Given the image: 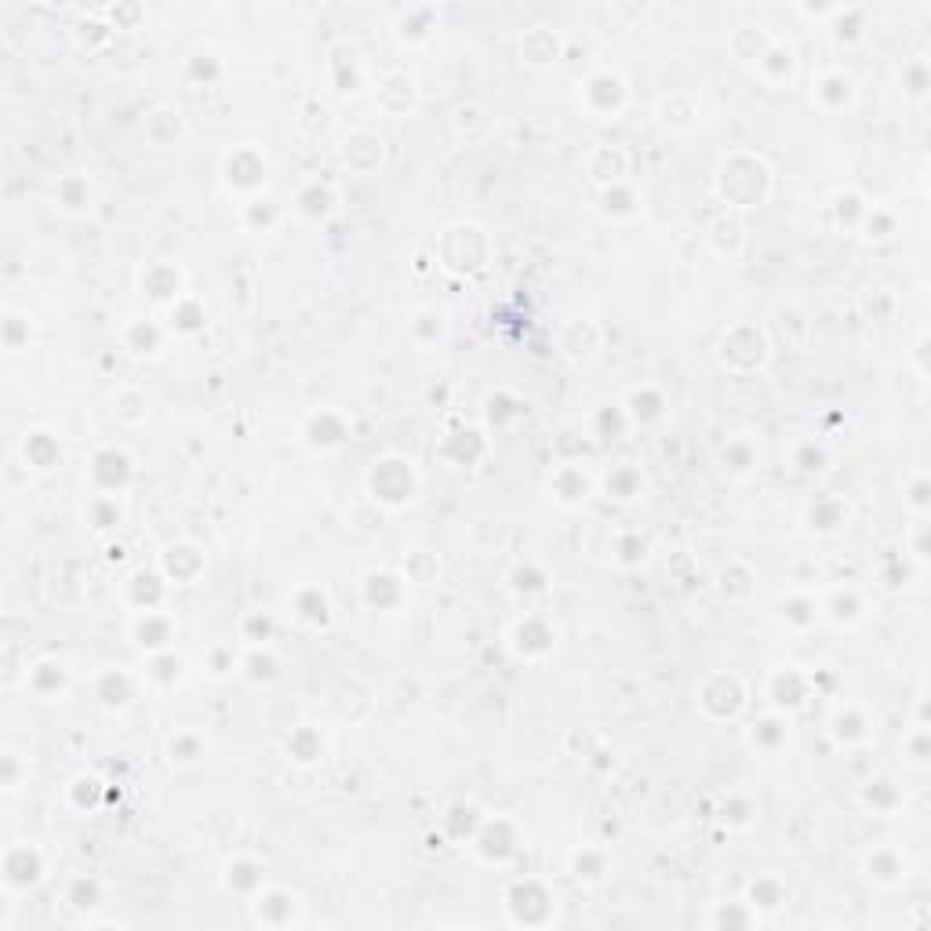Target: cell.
<instances>
[{"mask_svg":"<svg viewBox=\"0 0 931 931\" xmlns=\"http://www.w3.org/2000/svg\"><path fill=\"white\" fill-rule=\"evenodd\" d=\"M771 186V171L761 157H750V153H739L731 157L728 164L717 175V190L731 208H750V204H761L768 197Z\"/></svg>","mask_w":931,"mask_h":931,"instance_id":"obj_1","label":"cell"},{"mask_svg":"<svg viewBox=\"0 0 931 931\" xmlns=\"http://www.w3.org/2000/svg\"><path fill=\"white\" fill-rule=\"evenodd\" d=\"M368 491H371V499L382 502V506H390V510L408 506V502L419 495V470H415V462L401 459V455H382V459H375L368 470Z\"/></svg>","mask_w":931,"mask_h":931,"instance_id":"obj_2","label":"cell"},{"mask_svg":"<svg viewBox=\"0 0 931 931\" xmlns=\"http://www.w3.org/2000/svg\"><path fill=\"white\" fill-rule=\"evenodd\" d=\"M626 99H630V88L615 70H593L579 84V102L593 117H615L626 106Z\"/></svg>","mask_w":931,"mask_h":931,"instance_id":"obj_3","label":"cell"},{"mask_svg":"<svg viewBox=\"0 0 931 931\" xmlns=\"http://www.w3.org/2000/svg\"><path fill=\"white\" fill-rule=\"evenodd\" d=\"M91 484L99 495H121L131 481V459L117 448H102L95 459H91Z\"/></svg>","mask_w":931,"mask_h":931,"instance_id":"obj_4","label":"cell"},{"mask_svg":"<svg viewBox=\"0 0 931 931\" xmlns=\"http://www.w3.org/2000/svg\"><path fill=\"white\" fill-rule=\"evenodd\" d=\"M222 175H226V186L237 193H255L266 182V157L255 150H237L226 157L222 164Z\"/></svg>","mask_w":931,"mask_h":931,"instance_id":"obj_5","label":"cell"},{"mask_svg":"<svg viewBox=\"0 0 931 931\" xmlns=\"http://www.w3.org/2000/svg\"><path fill=\"white\" fill-rule=\"evenodd\" d=\"M171 630L175 626H171V619L164 611H135V619H131V641L139 644L142 651H150V655L168 651Z\"/></svg>","mask_w":931,"mask_h":931,"instance_id":"obj_6","label":"cell"},{"mask_svg":"<svg viewBox=\"0 0 931 931\" xmlns=\"http://www.w3.org/2000/svg\"><path fill=\"white\" fill-rule=\"evenodd\" d=\"M44 862L37 855V848L30 844H15L4 855V888H30V884L41 881Z\"/></svg>","mask_w":931,"mask_h":931,"instance_id":"obj_7","label":"cell"},{"mask_svg":"<svg viewBox=\"0 0 931 931\" xmlns=\"http://www.w3.org/2000/svg\"><path fill=\"white\" fill-rule=\"evenodd\" d=\"M550 491H553V499L561 502L564 510H575V506H582V502L590 499V477L582 473L579 462H561V466H557V473H553Z\"/></svg>","mask_w":931,"mask_h":931,"instance_id":"obj_8","label":"cell"},{"mask_svg":"<svg viewBox=\"0 0 931 931\" xmlns=\"http://www.w3.org/2000/svg\"><path fill=\"white\" fill-rule=\"evenodd\" d=\"M808 691H811L808 677H801L797 670H775L768 681V699L779 713L804 706V702H808Z\"/></svg>","mask_w":931,"mask_h":931,"instance_id":"obj_9","label":"cell"},{"mask_svg":"<svg viewBox=\"0 0 931 931\" xmlns=\"http://www.w3.org/2000/svg\"><path fill=\"white\" fill-rule=\"evenodd\" d=\"M539 615H528V619H521L517 622V630H513V641H510V648L521 655V659H542V655H550L553 651V644H557V633L550 630V626H542V633H535L539 630Z\"/></svg>","mask_w":931,"mask_h":931,"instance_id":"obj_10","label":"cell"},{"mask_svg":"<svg viewBox=\"0 0 931 931\" xmlns=\"http://www.w3.org/2000/svg\"><path fill=\"white\" fill-rule=\"evenodd\" d=\"M204 571V553L197 550V546H186V542H179V546H171L168 553H164V564H161V575L171 582V586H190L197 575Z\"/></svg>","mask_w":931,"mask_h":931,"instance_id":"obj_11","label":"cell"},{"mask_svg":"<svg viewBox=\"0 0 931 931\" xmlns=\"http://www.w3.org/2000/svg\"><path fill=\"white\" fill-rule=\"evenodd\" d=\"M666 397H662L655 386H641V390H630L626 393V404H622V411H626V419L633 422V426H648V422H659L662 415H666Z\"/></svg>","mask_w":931,"mask_h":931,"instance_id":"obj_12","label":"cell"},{"mask_svg":"<svg viewBox=\"0 0 931 931\" xmlns=\"http://www.w3.org/2000/svg\"><path fill=\"white\" fill-rule=\"evenodd\" d=\"M717 459H721L724 473H731V477H750L753 470H761V448L750 437H731Z\"/></svg>","mask_w":931,"mask_h":931,"instance_id":"obj_13","label":"cell"},{"mask_svg":"<svg viewBox=\"0 0 931 931\" xmlns=\"http://www.w3.org/2000/svg\"><path fill=\"white\" fill-rule=\"evenodd\" d=\"M811 99L819 102L822 110H841V106H848V102L855 99V84H851L848 73L826 70L819 81H815V88H811Z\"/></svg>","mask_w":931,"mask_h":931,"instance_id":"obj_14","label":"cell"},{"mask_svg":"<svg viewBox=\"0 0 931 931\" xmlns=\"http://www.w3.org/2000/svg\"><path fill=\"white\" fill-rule=\"evenodd\" d=\"M808 528L811 531H837L848 524V502L837 499V495H815V499L808 502Z\"/></svg>","mask_w":931,"mask_h":931,"instance_id":"obj_15","label":"cell"},{"mask_svg":"<svg viewBox=\"0 0 931 931\" xmlns=\"http://www.w3.org/2000/svg\"><path fill=\"white\" fill-rule=\"evenodd\" d=\"M22 459L33 470H51L62 459V448L48 430H26V437H22Z\"/></svg>","mask_w":931,"mask_h":931,"instance_id":"obj_16","label":"cell"},{"mask_svg":"<svg viewBox=\"0 0 931 931\" xmlns=\"http://www.w3.org/2000/svg\"><path fill=\"white\" fill-rule=\"evenodd\" d=\"M604 491H608V499L615 502H633L641 499L644 491V473L633 466V462H619V466H611L608 477H604Z\"/></svg>","mask_w":931,"mask_h":931,"instance_id":"obj_17","label":"cell"},{"mask_svg":"<svg viewBox=\"0 0 931 931\" xmlns=\"http://www.w3.org/2000/svg\"><path fill=\"white\" fill-rule=\"evenodd\" d=\"M66 684H70V673L62 670L59 662L44 659L26 673V688H30L33 695H41V699H59L62 691H66Z\"/></svg>","mask_w":931,"mask_h":931,"instance_id":"obj_18","label":"cell"},{"mask_svg":"<svg viewBox=\"0 0 931 931\" xmlns=\"http://www.w3.org/2000/svg\"><path fill=\"white\" fill-rule=\"evenodd\" d=\"M742 702H746V691H742L739 677H731L728 691H721V695H713L710 688L699 691V706L710 713L713 721H728V717H735V713L742 710Z\"/></svg>","mask_w":931,"mask_h":931,"instance_id":"obj_19","label":"cell"},{"mask_svg":"<svg viewBox=\"0 0 931 931\" xmlns=\"http://www.w3.org/2000/svg\"><path fill=\"white\" fill-rule=\"evenodd\" d=\"M521 55L531 66H550V62H557V55H561V41H557L546 26H535V30H528L521 37Z\"/></svg>","mask_w":931,"mask_h":931,"instance_id":"obj_20","label":"cell"},{"mask_svg":"<svg viewBox=\"0 0 931 931\" xmlns=\"http://www.w3.org/2000/svg\"><path fill=\"white\" fill-rule=\"evenodd\" d=\"M401 579H393V575H386V571H371L368 579H364V601L371 604V608L379 611H390L401 604Z\"/></svg>","mask_w":931,"mask_h":931,"instance_id":"obj_21","label":"cell"},{"mask_svg":"<svg viewBox=\"0 0 931 931\" xmlns=\"http://www.w3.org/2000/svg\"><path fill=\"white\" fill-rule=\"evenodd\" d=\"M753 66H757V70H761L771 84H779V81H786V77H790V73H793V66H797V59H793V48H790V44L771 41V44H768V51H764V55H761V59H757V62H753Z\"/></svg>","mask_w":931,"mask_h":931,"instance_id":"obj_22","label":"cell"},{"mask_svg":"<svg viewBox=\"0 0 931 931\" xmlns=\"http://www.w3.org/2000/svg\"><path fill=\"white\" fill-rule=\"evenodd\" d=\"M55 204H59L62 211H70V215L91 208V182L84 179V175H66V179L55 186Z\"/></svg>","mask_w":931,"mask_h":931,"instance_id":"obj_23","label":"cell"},{"mask_svg":"<svg viewBox=\"0 0 931 931\" xmlns=\"http://www.w3.org/2000/svg\"><path fill=\"white\" fill-rule=\"evenodd\" d=\"M331 208H335V193H331L328 186H321V182L302 186V193L295 197V211L306 215V219H328Z\"/></svg>","mask_w":931,"mask_h":931,"instance_id":"obj_24","label":"cell"},{"mask_svg":"<svg viewBox=\"0 0 931 931\" xmlns=\"http://www.w3.org/2000/svg\"><path fill=\"white\" fill-rule=\"evenodd\" d=\"M288 757L291 761H299V764H313V761H321V753H324V742H321V735L313 728H299L295 735L288 739Z\"/></svg>","mask_w":931,"mask_h":931,"instance_id":"obj_25","label":"cell"},{"mask_svg":"<svg viewBox=\"0 0 931 931\" xmlns=\"http://www.w3.org/2000/svg\"><path fill=\"white\" fill-rule=\"evenodd\" d=\"M830 731L841 746H851V742L866 739V721L855 717V710H837L833 713V721H830Z\"/></svg>","mask_w":931,"mask_h":931,"instance_id":"obj_26","label":"cell"},{"mask_svg":"<svg viewBox=\"0 0 931 931\" xmlns=\"http://www.w3.org/2000/svg\"><path fill=\"white\" fill-rule=\"evenodd\" d=\"M786 902V888H782L775 877H761V881L750 884V906H764V910H775Z\"/></svg>","mask_w":931,"mask_h":931,"instance_id":"obj_27","label":"cell"},{"mask_svg":"<svg viewBox=\"0 0 931 931\" xmlns=\"http://www.w3.org/2000/svg\"><path fill=\"white\" fill-rule=\"evenodd\" d=\"M826 462H830V455H826V448H822V444H815V441L797 444V451H793V466H797V470H804V473L826 470Z\"/></svg>","mask_w":931,"mask_h":931,"instance_id":"obj_28","label":"cell"},{"mask_svg":"<svg viewBox=\"0 0 931 931\" xmlns=\"http://www.w3.org/2000/svg\"><path fill=\"white\" fill-rule=\"evenodd\" d=\"M182 677V659L179 655H171V651H157V655H150V681H179Z\"/></svg>","mask_w":931,"mask_h":931,"instance_id":"obj_29","label":"cell"},{"mask_svg":"<svg viewBox=\"0 0 931 931\" xmlns=\"http://www.w3.org/2000/svg\"><path fill=\"white\" fill-rule=\"evenodd\" d=\"M615 561L626 564V568H633V564H644V561H648V542H644L641 535H622L619 546H615Z\"/></svg>","mask_w":931,"mask_h":931,"instance_id":"obj_30","label":"cell"},{"mask_svg":"<svg viewBox=\"0 0 931 931\" xmlns=\"http://www.w3.org/2000/svg\"><path fill=\"white\" fill-rule=\"evenodd\" d=\"M168 753H171V761L190 764V761H197V757L204 753V742L197 739V735H190V731H182V735H175V739H171Z\"/></svg>","mask_w":931,"mask_h":931,"instance_id":"obj_31","label":"cell"},{"mask_svg":"<svg viewBox=\"0 0 931 931\" xmlns=\"http://www.w3.org/2000/svg\"><path fill=\"white\" fill-rule=\"evenodd\" d=\"M830 615L837 622H859L862 619V604L855 593H837L830 601Z\"/></svg>","mask_w":931,"mask_h":931,"instance_id":"obj_32","label":"cell"},{"mask_svg":"<svg viewBox=\"0 0 931 931\" xmlns=\"http://www.w3.org/2000/svg\"><path fill=\"white\" fill-rule=\"evenodd\" d=\"M750 739H753V742H761L764 750H771V746H775L771 739H786V721H775V717H768V721L753 724Z\"/></svg>","mask_w":931,"mask_h":931,"instance_id":"obj_33","label":"cell"},{"mask_svg":"<svg viewBox=\"0 0 931 931\" xmlns=\"http://www.w3.org/2000/svg\"><path fill=\"white\" fill-rule=\"evenodd\" d=\"M906 77H910V88H906V91H910L913 99H921L924 88H928V77H924V62H913L910 70H906Z\"/></svg>","mask_w":931,"mask_h":931,"instance_id":"obj_34","label":"cell"},{"mask_svg":"<svg viewBox=\"0 0 931 931\" xmlns=\"http://www.w3.org/2000/svg\"><path fill=\"white\" fill-rule=\"evenodd\" d=\"M924 491H928V484H924V481H917V488L910 491V502L917 506V510H928V499H924Z\"/></svg>","mask_w":931,"mask_h":931,"instance_id":"obj_35","label":"cell"}]
</instances>
